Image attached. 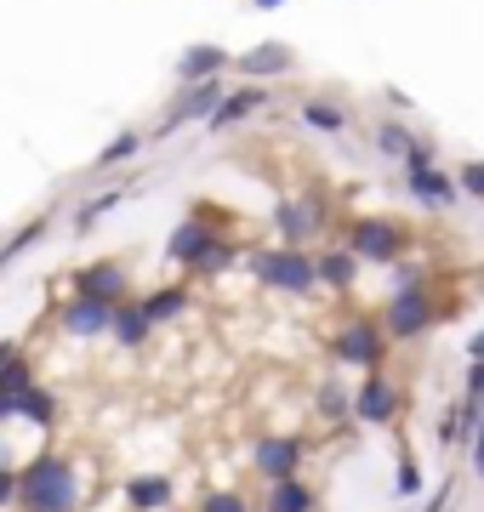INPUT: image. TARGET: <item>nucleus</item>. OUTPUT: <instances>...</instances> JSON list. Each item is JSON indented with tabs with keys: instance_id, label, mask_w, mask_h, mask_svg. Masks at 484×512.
<instances>
[{
	"instance_id": "obj_19",
	"label": "nucleus",
	"mask_w": 484,
	"mask_h": 512,
	"mask_svg": "<svg viewBox=\"0 0 484 512\" xmlns=\"http://www.w3.org/2000/svg\"><path fill=\"white\" fill-rule=\"evenodd\" d=\"M12 416L35 421V427H52V421H57V399H52L40 382H29V387L18 393V410H12Z\"/></svg>"
},
{
	"instance_id": "obj_29",
	"label": "nucleus",
	"mask_w": 484,
	"mask_h": 512,
	"mask_svg": "<svg viewBox=\"0 0 484 512\" xmlns=\"http://www.w3.org/2000/svg\"><path fill=\"white\" fill-rule=\"evenodd\" d=\"M120 200H126V194H120V188H109V194H97V200L86 205V211H80L75 222H80V228H92V222L103 217V211H114V205H120Z\"/></svg>"
},
{
	"instance_id": "obj_21",
	"label": "nucleus",
	"mask_w": 484,
	"mask_h": 512,
	"mask_svg": "<svg viewBox=\"0 0 484 512\" xmlns=\"http://www.w3.org/2000/svg\"><path fill=\"white\" fill-rule=\"evenodd\" d=\"M314 228H319V211H314V205H297V200L280 205V234H285V245H302Z\"/></svg>"
},
{
	"instance_id": "obj_32",
	"label": "nucleus",
	"mask_w": 484,
	"mask_h": 512,
	"mask_svg": "<svg viewBox=\"0 0 484 512\" xmlns=\"http://www.w3.org/2000/svg\"><path fill=\"white\" fill-rule=\"evenodd\" d=\"M450 490H456V478H445V484H439V495H428V501H422V512H445L450 507Z\"/></svg>"
},
{
	"instance_id": "obj_13",
	"label": "nucleus",
	"mask_w": 484,
	"mask_h": 512,
	"mask_svg": "<svg viewBox=\"0 0 484 512\" xmlns=\"http://www.w3.org/2000/svg\"><path fill=\"white\" fill-rule=\"evenodd\" d=\"M410 194L422 205H433V211H445V205H456V183H450L445 171H433V165H422V171H410Z\"/></svg>"
},
{
	"instance_id": "obj_12",
	"label": "nucleus",
	"mask_w": 484,
	"mask_h": 512,
	"mask_svg": "<svg viewBox=\"0 0 484 512\" xmlns=\"http://www.w3.org/2000/svg\"><path fill=\"white\" fill-rule=\"evenodd\" d=\"M126 501H131V512H160V507H171V478H166V473H137V478H126Z\"/></svg>"
},
{
	"instance_id": "obj_27",
	"label": "nucleus",
	"mask_w": 484,
	"mask_h": 512,
	"mask_svg": "<svg viewBox=\"0 0 484 512\" xmlns=\"http://www.w3.org/2000/svg\"><path fill=\"white\" fill-rule=\"evenodd\" d=\"M234 256H240V251H234L228 239H211V251H205L200 262H194V268H200V274H223V268L234 262Z\"/></svg>"
},
{
	"instance_id": "obj_22",
	"label": "nucleus",
	"mask_w": 484,
	"mask_h": 512,
	"mask_svg": "<svg viewBox=\"0 0 484 512\" xmlns=\"http://www.w3.org/2000/svg\"><path fill=\"white\" fill-rule=\"evenodd\" d=\"M137 308H143V319H149V325H160V319H177V313L188 308V285H166V291L143 296Z\"/></svg>"
},
{
	"instance_id": "obj_34",
	"label": "nucleus",
	"mask_w": 484,
	"mask_h": 512,
	"mask_svg": "<svg viewBox=\"0 0 484 512\" xmlns=\"http://www.w3.org/2000/svg\"><path fill=\"white\" fill-rule=\"evenodd\" d=\"M257 6H262V12H274V6H285V0H257Z\"/></svg>"
},
{
	"instance_id": "obj_24",
	"label": "nucleus",
	"mask_w": 484,
	"mask_h": 512,
	"mask_svg": "<svg viewBox=\"0 0 484 512\" xmlns=\"http://www.w3.org/2000/svg\"><path fill=\"white\" fill-rule=\"evenodd\" d=\"M376 148H382L388 160H405V154H410V131H405V126H393V120H388V126L376 131Z\"/></svg>"
},
{
	"instance_id": "obj_16",
	"label": "nucleus",
	"mask_w": 484,
	"mask_h": 512,
	"mask_svg": "<svg viewBox=\"0 0 484 512\" xmlns=\"http://www.w3.org/2000/svg\"><path fill=\"white\" fill-rule=\"evenodd\" d=\"M211 239H217V234H211L205 222H183V228L171 234V245H166V251L177 256V262H188V268H194V262H200V256L211 251Z\"/></svg>"
},
{
	"instance_id": "obj_26",
	"label": "nucleus",
	"mask_w": 484,
	"mask_h": 512,
	"mask_svg": "<svg viewBox=\"0 0 484 512\" xmlns=\"http://www.w3.org/2000/svg\"><path fill=\"white\" fill-rule=\"evenodd\" d=\"M319 410L331 421H348V393H342V382H319Z\"/></svg>"
},
{
	"instance_id": "obj_31",
	"label": "nucleus",
	"mask_w": 484,
	"mask_h": 512,
	"mask_svg": "<svg viewBox=\"0 0 484 512\" xmlns=\"http://www.w3.org/2000/svg\"><path fill=\"white\" fill-rule=\"evenodd\" d=\"M399 495H422V467H416V461L399 467Z\"/></svg>"
},
{
	"instance_id": "obj_23",
	"label": "nucleus",
	"mask_w": 484,
	"mask_h": 512,
	"mask_svg": "<svg viewBox=\"0 0 484 512\" xmlns=\"http://www.w3.org/2000/svg\"><path fill=\"white\" fill-rule=\"evenodd\" d=\"M302 120H308V126H319V131H342V126H348V114L331 109V103H302Z\"/></svg>"
},
{
	"instance_id": "obj_18",
	"label": "nucleus",
	"mask_w": 484,
	"mask_h": 512,
	"mask_svg": "<svg viewBox=\"0 0 484 512\" xmlns=\"http://www.w3.org/2000/svg\"><path fill=\"white\" fill-rule=\"evenodd\" d=\"M262 512H314V490H308L302 478H280V484L268 490V507Z\"/></svg>"
},
{
	"instance_id": "obj_9",
	"label": "nucleus",
	"mask_w": 484,
	"mask_h": 512,
	"mask_svg": "<svg viewBox=\"0 0 484 512\" xmlns=\"http://www.w3.org/2000/svg\"><path fill=\"white\" fill-rule=\"evenodd\" d=\"M217 103H223V86H217V80H194V86L183 92V103L160 120V137H166V131H177V126H188V120H205Z\"/></svg>"
},
{
	"instance_id": "obj_17",
	"label": "nucleus",
	"mask_w": 484,
	"mask_h": 512,
	"mask_svg": "<svg viewBox=\"0 0 484 512\" xmlns=\"http://www.w3.org/2000/svg\"><path fill=\"white\" fill-rule=\"evenodd\" d=\"M354 274H359V262L348 251H331L314 262V285H331V291H354Z\"/></svg>"
},
{
	"instance_id": "obj_11",
	"label": "nucleus",
	"mask_w": 484,
	"mask_h": 512,
	"mask_svg": "<svg viewBox=\"0 0 484 512\" xmlns=\"http://www.w3.org/2000/svg\"><path fill=\"white\" fill-rule=\"evenodd\" d=\"M109 336L120 342V348H143L154 336V325L143 319V308L137 302H114V313H109Z\"/></svg>"
},
{
	"instance_id": "obj_33",
	"label": "nucleus",
	"mask_w": 484,
	"mask_h": 512,
	"mask_svg": "<svg viewBox=\"0 0 484 512\" xmlns=\"http://www.w3.org/2000/svg\"><path fill=\"white\" fill-rule=\"evenodd\" d=\"M12 495H18V473H12V467H0V507H12Z\"/></svg>"
},
{
	"instance_id": "obj_3",
	"label": "nucleus",
	"mask_w": 484,
	"mask_h": 512,
	"mask_svg": "<svg viewBox=\"0 0 484 512\" xmlns=\"http://www.w3.org/2000/svg\"><path fill=\"white\" fill-rule=\"evenodd\" d=\"M439 319V302H433L422 285H405V291L388 296V336L393 342H410V336H422V330Z\"/></svg>"
},
{
	"instance_id": "obj_28",
	"label": "nucleus",
	"mask_w": 484,
	"mask_h": 512,
	"mask_svg": "<svg viewBox=\"0 0 484 512\" xmlns=\"http://www.w3.org/2000/svg\"><path fill=\"white\" fill-rule=\"evenodd\" d=\"M200 512H251V507H245V495H234V490H211L200 501Z\"/></svg>"
},
{
	"instance_id": "obj_20",
	"label": "nucleus",
	"mask_w": 484,
	"mask_h": 512,
	"mask_svg": "<svg viewBox=\"0 0 484 512\" xmlns=\"http://www.w3.org/2000/svg\"><path fill=\"white\" fill-rule=\"evenodd\" d=\"M257 109H262V92L251 86V92L223 97V103H217V109L205 114V120H211V131H223V126H234V120H245V114H257Z\"/></svg>"
},
{
	"instance_id": "obj_25",
	"label": "nucleus",
	"mask_w": 484,
	"mask_h": 512,
	"mask_svg": "<svg viewBox=\"0 0 484 512\" xmlns=\"http://www.w3.org/2000/svg\"><path fill=\"white\" fill-rule=\"evenodd\" d=\"M137 143H143V137H137V131H120V137H114V143L103 148V154H97V165H103V171H109V165L131 160V154H137Z\"/></svg>"
},
{
	"instance_id": "obj_15",
	"label": "nucleus",
	"mask_w": 484,
	"mask_h": 512,
	"mask_svg": "<svg viewBox=\"0 0 484 512\" xmlns=\"http://www.w3.org/2000/svg\"><path fill=\"white\" fill-rule=\"evenodd\" d=\"M223 63H228L223 46H188L183 63H177V74H183L188 86H194V80H217V69H223Z\"/></svg>"
},
{
	"instance_id": "obj_4",
	"label": "nucleus",
	"mask_w": 484,
	"mask_h": 512,
	"mask_svg": "<svg viewBox=\"0 0 484 512\" xmlns=\"http://www.w3.org/2000/svg\"><path fill=\"white\" fill-rule=\"evenodd\" d=\"M348 245H354L348 256L399 262V256H405V228H399V222H388V217H359L354 228H348Z\"/></svg>"
},
{
	"instance_id": "obj_1",
	"label": "nucleus",
	"mask_w": 484,
	"mask_h": 512,
	"mask_svg": "<svg viewBox=\"0 0 484 512\" xmlns=\"http://www.w3.org/2000/svg\"><path fill=\"white\" fill-rule=\"evenodd\" d=\"M23 512H75L80 501V478L63 456H35L18 473V495H12Z\"/></svg>"
},
{
	"instance_id": "obj_30",
	"label": "nucleus",
	"mask_w": 484,
	"mask_h": 512,
	"mask_svg": "<svg viewBox=\"0 0 484 512\" xmlns=\"http://www.w3.org/2000/svg\"><path fill=\"white\" fill-rule=\"evenodd\" d=\"M456 200H484V165L479 160L462 165V194H456Z\"/></svg>"
},
{
	"instance_id": "obj_2",
	"label": "nucleus",
	"mask_w": 484,
	"mask_h": 512,
	"mask_svg": "<svg viewBox=\"0 0 484 512\" xmlns=\"http://www.w3.org/2000/svg\"><path fill=\"white\" fill-rule=\"evenodd\" d=\"M251 274L268 285V291H314V256H302V245H280V251H251Z\"/></svg>"
},
{
	"instance_id": "obj_7",
	"label": "nucleus",
	"mask_w": 484,
	"mask_h": 512,
	"mask_svg": "<svg viewBox=\"0 0 484 512\" xmlns=\"http://www.w3.org/2000/svg\"><path fill=\"white\" fill-rule=\"evenodd\" d=\"M348 410H354L365 427H388V421L399 416V387H393L382 370H371V376L359 382V393L348 399Z\"/></svg>"
},
{
	"instance_id": "obj_5",
	"label": "nucleus",
	"mask_w": 484,
	"mask_h": 512,
	"mask_svg": "<svg viewBox=\"0 0 484 512\" xmlns=\"http://www.w3.org/2000/svg\"><path fill=\"white\" fill-rule=\"evenodd\" d=\"M382 348H388V336L371 325V319H354V325H342L331 336V353L342 365H359V370H376L382 365Z\"/></svg>"
},
{
	"instance_id": "obj_6",
	"label": "nucleus",
	"mask_w": 484,
	"mask_h": 512,
	"mask_svg": "<svg viewBox=\"0 0 484 512\" xmlns=\"http://www.w3.org/2000/svg\"><path fill=\"white\" fill-rule=\"evenodd\" d=\"M251 467H257L268 484L297 478V467H302V439H291V433H262V439L251 444Z\"/></svg>"
},
{
	"instance_id": "obj_10",
	"label": "nucleus",
	"mask_w": 484,
	"mask_h": 512,
	"mask_svg": "<svg viewBox=\"0 0 484 512\" xmlns=\"http://www.w3.org/2000/svg\"><path fill=\"white\" fill-rule=\"evenodd\" d=\"M109 302H92V296H75L69 308H63V330L69 336H103L109 330Z\"/></svg>"
},
{
	"instance_id": "obj_14",
	"label": "nucleus",
	"mask_w": 484,
	"mask_h": 512,
	"mask_svg": "<svg viewBox=\"0 0 484 512\" xmlns=\"http://www.w3.org/2000/svg\"><path fill=\"white\" fill-rule=\"evenodd\" d=\"M228 63H240L251 80L257 74H280V69H291V46H280V40H268V46H251L245 57H228Z\"/></svg>"
},
{
	"instance_id": "obj_8",
	"label": "nucleus",
	"mask_w": 484,
	"mask_h": 512,
	"mask_svg": "<svg viewBox=\"0 0 484 512\" xmlns=\"http://www.w3.org/2000/svg\"><path fill=\"white\" fill-rule=\"evenodd\" d=\"M75 296H92V302H126V268L120 262H92L75 274Z\"/></svg>"
}]
</instances>
